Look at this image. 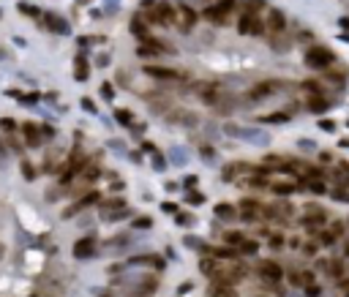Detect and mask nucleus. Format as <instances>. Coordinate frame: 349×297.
Wrapping results in <instances>:
<instances>
[{"mask_svg":"<svg viewBox=\"0 0 349 297\" xmlns=\"http://www.w3.org/2000/svg\"><path fill=\"white\" fill-rule=\"evenodd\" d=\"M335 63V55H333V49H327V46H311V49L306 52V66L308 69H327V66H333Z\"/></svg>","mask_w":349,"mask_h":297,"instance_id":"nucleus-1","label":"nucleus"},{"mask_svg":"<svg viewBox=\"0 0 349 297\" xmlns=\"http://www.w3.org/2000/svg\"><path fill=\"white\" fill-rule=\"evenodd\" d=\"M87 164V158H85V153L82 150H74L71 156H69V161H66V166H63V172H60V183H71V177L74 174H79L82 172V166Z\"/></svg>","mask_w":349,"mask_h":297,"instance_id":"nucleus-2","label":"nucleus"},{"mask_svg":"<svg viewBox=\"0 0 349 297\" xmlns=\"http://www.w3.org/2000/svg\"><path fill=\"white\" fill-rule=\"evenodd\" d=\"M238 30L243 33V36H262V33H265V22H262L257 14H246V11H240Z\"/></svg>","mask_w":349,"mask_h":297,"instance_id":"nucleus-3","label":"nucleus"},{"mask_svg":"<svg viewBox=\"0 0 349 297\" xmlns=\"http://www.w3.org/2000/svg\"><path fill=\"white\" fill-rule=\"evenodd\" d=\"M235 3H238V0H216V3L205 11V17L210 19V22H216V25H224L226 17H229V11L235 9Z\"/></svg>","mask_w":349,"mask_h":297,"instance_id":"nucleus-4","label":"nucleus"},{"mask_svg":"<svg viewBox=\"0 0 349 297\" xmlns=\"http://www.w3.org/2000/svg\"><path fill=\"white\" fill-rule=\"evenodd\" d=\"M164 52H174V49H169V44L158 41V38H142L137 55L139 57H158V55H164Z\"/></svg>","mask_w":349,"mask_h":297,"instance_id":"nucleus-5","label":"nucleus"},{"mask_svg":"<svg viewBox=\"0 0 349 297\" xmlns=\"http://www.w3.org/2000/svg\"><path fill=\"white\" fill-rule=\"evenodd\" d=\"M257 273H259L265 281H273V283L284 278V267H281L278 262H270V259L259 262V265H257Z\"/></svg>","mask_w":349,"mask_h":297,"instance_id":"nucleus-6","label":"nucleus"},{"mask_svg":"<svg viewBox=\"0 0 349 297\" xmlns=\"http://www.w3.org/2000/svg\"><path fill=\"white\" fill-rule=\"evenodd\" d=\"M153 11H156V17H158V25H174L178 22V9H174L172 3H166V0L156 3Z\"/></svg>","mask_w":349,"mask_h":297,"instance_id":"nucleus-7","label":"nucleus"},{"mask_svg":"<svg viewBox=\"0 0 349 297\" xmlns=\"http://www.w3.org/2000/svg\"><path fill=\"white\" fill-rule=\"evenodd\" d=\"M150 79H164V82H172V79H180L183 74L174 71V69H166V66H145L142 69Z\"/></svg>","mask_w":349,"mask_h":297,"instance_id":"nucleus-8","label":"nucleus"},{"mask_svg":"<svg viewBox=\"0 0 349 297\" xmlns=\"http://www.w3.org/2000/svg\"><path fill=\"white\" fill-rule=\"evenodd\" d=\"M278 87H281V82H276V79H267V82L254 85L251 90H248V98H251V101H262V98L270 96V93H276Z\"/></svg>","mask_w":349,"mask_h":297,"instance_id":"nucleus-9","label":"nucleus"},{"mask_svg":"<svg viewBox=\"0 0 349 297\" xmlns=\"http://www.w3.org/2000/svg\"><path fill=\"white\" fill-rule=\"evenodd\" d=\"M265 28H270L273 33H284L286 30V17H284V11H278V9H270L267 11V25Z\"/></svg>","mask_w":349,"mask_h":297,"instance_id":"nucleus-10","label":"nucleus"},{"mask_svg":"<svg viewBox=\"0 0 349 297\" xmlns=\"http://www.w3.org/2000/svg\"><path fill=\"white\" fill-rule=\"evenodd\" d=\"M178 22L183 30H191L194 25H197V11H194L191 6H178Z\"/></svg>","mask_w":349,"mask_h":297,"instance_id":"nucleus-11","label":"nucleus"},{"mask_svg":"<svg viewBox=\"0 0 349 297\" xmlns=\"http://www.w3.org/2000/svg\"><path fill=\"white\" fill-rule=\"evenodd\" d=\"M22 131L28 134V145H30V147H38V145H41V142L46 139L44 131H41V126H36V123H22Z\"/></svg>","mask_w":349,"mask_h":297,"instance_id":"nucleus-12","label":"nucleus"},{"mask_svg":"<svg viewBox=\"0 0 349 297\" xmlns=\"http://www.w3.org/2000/svg\"><path fill=\"white\" fill-rule=\"evenodd\" d=\"M93 254H96V240L93 237H82L74 246V256H77V259H87V256H93Z\"/></svg>","mask_w":349,"mask_h":297,"instance_id":"nucleus-13","label":"nucleus"},{"mask_svg":"<svg viewBox=\"0 0 349 297\" xmlns=\"http://www.w3.org/2000/svg\"><path fill=\"white\" fill-rule=\"evenodd\" d=\"M240 215H243V218H259L262 205L257 199H240Z\"/></svg>","mask_w":349,"mask_h":297,"instance_id":"nucleus-14","label":"nucleus"},{"mask_svg":"<svg viewBox=\"0 0 349 297\" xmlns=\"http://www.w3.org/2000/svg\"><path fill=\"white\" fill-rule=\"evenodd\" d=\"M41 19H44V25H49V30H55V33H69L71 30L69 22H66V19H60L57 14H44Z\"/></svg>","mask_w":349,"mask_h":297,"instance_id":"nucleus-15","label":"nucleus"},{"mask_svg":"<svg viewBox=\"0 0 349 297\" xmlns=\"http://www.w3.org/2000/svg\"><path fill=\"white\" fill-rule=\"evenodd\" d=\"M98 199H101V197H98V191H90V194H87V197H82V199H79L74 207H69V210H66V215H74V213L85 210V207H90L93 202H98Z\"/></svg>","mask_w":349,"mask_h":297,"instance_id":"nucleus-16","label":"nucleus"},{"mask_svg":"<svg viewBox=\"0 0 349 297\" xmlns=\"http://www.w3.org/2000/svg\"><path fill=\"white\" fill-rule=\"evenodd\" d=\"M270 191L276 194V197H289V194L298 191V183H273Z\"/></svg>","mask_w":349,"mask_h":297,"instance_id":"nucleus-17","label":"nucleus"},{"mask_svg":"<svg viewBox=\"0 0 349 297\" xmlns=\"http://www.w3.org/2000/svg\"><path fill=\"white\" fill-rule=\"evenodd\" d=\"M210 297H238V292L229 286V283H216L210 289Z\"/></svg>","mask_w":349,"mask_h":297,"instance_id":"nucleus-18","label":"nucleus"},{"mask_svg":"<svg viewBox=\"0 0 349 297\" xmlns=\"http://www.w3.org/2000/svg\"><path fill=\"white\" fill-rule=\"evenodd\" d=\"M317 240H319V246H322V248H330V246H335V240H338V234H335L333 229H322Z\"/></svg>","mask_w":349,"mask_h":297,"instance_id":"nucleus-19","label":"nucleus"},{"mask_svg":"<svg viewBox=\"0 0 349 297\" xmlns=\"http://www.w3.org/2000/svg\"><path fill=\"white\" fill-rule=\"evenodd\" d=\"M120 207H126V202L120 199V197H112V199H106V202H104L101 215H106V213H115V210H120Z\"/></svg>","mask_w":349,"mask_h":297,"instance_id":"nucleus-20","label":"nucleus"},{"mask_svg":"<svg viewBox=\"0 0 349 297\" xmlns=\"http://www.w3.org/2000/svg\"><path fill=\"white\" fill-rule=\"evenodd\" d=\"M308 109H311V112H325L327 109V101L322 98V93H314V96H311V101H308Z\"/></svg>","mask_w":349,"mask_h":297,"instance_id":"nucleus-21","label":"nucleus"},{"mask_svg":"<svg viewBox=\"0 0 349 297\" xmlns=\"http://www.w3.org/2000/svg\"><path fill=\"white\" fill-rule=\"evenodd\" d=\"M265 6H267L265 0H243V11H246V14H259Z\"/></svg>","mask_w":349,"mask_h":297,"instance_id":"nucleus-22","label":"nucleus"},{"mask_svg":"<svg viewBox=\"0 0 349 297\" xmlns=\"http://www.w3.org/2000/svg\"><path fill=\"white\" fill-rule=\"evenodd\" d=\"M286 120H289L286 112H270V114H265V117H259V123H286Z\"/></svg>","mask_w":349,"mask_h":297,"instance_id":"nucleus-23","label":"nucleus"},{"mask_svg":"<svg viewBox=\"0 0 349 297\" xmlns=\"http://www.w3.org/2000/svg\"><path fill=\"white\" fill-rule=\"evenodd\" d=\"M131 33H134V36H139V38H145L147 28H145V19L142 17H134L131 19Z\"/></svg>","mask_w":349,"mask_h":297,"instance_id":"nucleus-24","label":"nucleus"},{"mask_svg":"<svg viewBox=\"0 0 349 297\" xmlns=\"http://www.w3.org/2000/svg\"><path fill=\"white\" fill-rule=\"evenodd\" d=\"M238 251L251 256V254H257V251H259V243H257V240H243V243L238 246Z\"/></svg>","mask_w":349,"mask_h":297,"instance_id":"nucleus-25","label":"nucleus"},{"mask_svg":"<svg viewBox=\"0 0 349 297\" xmlns=\"http://www.w3.org/2000/svg\"><path fill=\"white\" fill-rule=\"evenodd\" d=\"M300 248H303V254H306V256H317L322 246H319V240H308V243H303Z\"/></svg>","mask_w":349,"mask_h":297,"instance_id":"nucleus-26","label":"nucleus"},{"mask_svg":"<svg viewBox=\"0 0 349 297\" xmlns=\"http://www.w3.org/2000/svg\"><path fill=\"white\" fill-rule=\"evenodd\" d=\"M216 215H221V218H235L238 210H235L232 205H216Z\"/></svg>","mask_w":349,"mask_h":297,"instance_id":"nucleus-27","label":"nucleus"},{"mask_svg":"<svg viewBox=\"0 0 349 297\" xmlns=\"http://www.w3.org/2000/svg\"><path fill=\"white\" fill-rule=\"evenodd\" d=\"M115 117H118V123H120V126H131V123H134V114H131L129 109H118V112H115Z\"/></svg>","mask_w":349,"mask_h":297,"instance_id":"nucleus-28","label":"nucleus"},{"mask_svg":"<svg viewBox=\"0 0 349 297\" xmlns=\"http://www.w3.org/2000/svg\"><path fill=\"white\" fill-rule=\"evenodd\" d=\"M17 9H19V14H28V17H41V11H38L33 3H19Z\"/></svg>","mask_w":349,"mask_h":297,"instance_id":"nucleus-29","label":"nucleus"},{"mask_svg":"<svg viewBox=\"0 0 349 297\" xmlns=\"http://www.w3.org/2000/svg\"><path fill=\"white\" fill-rule=\"evenodd\" d=\"M216 259H235L238 256V248H216Z\"/></svg>","mask_w":349,"mask_h":297,"instance_id":"nucleus-30","label":"nucleus"},{"mask_svg":"<svg viewBox=\"0 0 349 297\" xmlns=\"http://www.w3.org/2000/svg\"><path fill=\"white\" fill-rule=\"evenodd\" d=\"M224 240L229 243V246H240V243L246 240V234H243V232H226V234H224Z\"/></svg>","mask_w":349,"mask_h":297,"instance_id":"nucleus-31","label":"nucleus"},{"mask_svg":"<svg viewBox=\"0 0 349 297\" xmlns=\"http://www.w3.org/2000/svg\"><path fill=\"white\" fill-rule=\"evenodd\" d=\"M333 278H344V262H327Z\"/></svg>","mask_w":349,"mask_h":297,"instance_id":"nucleus-32","label":"nucleus"},{"mask_svg":"<svg viewBox=\"0 0 349 297\" xmlns=\"http://www.w3.org/2000/svg\"><path fill=\"white\" fill-rule=\"evenodd\" d=\"M306 186L311 188L314 194H325V191H327V188H325V183H319V177H311V180H308Z\"/></svg>","mask_w":349,"mask_h":297,"instance_id":"nucleus-33","label":"nucleus"},{"mask_svg":"<svg viewBox=\"0 0 349 297\" xmlns=\"http://www.w3.org/2000/svg\"><path fill=\"white\" fill-rule=\"evenodd\" d=\"M216 270H218V265L213 259H202V273L205 275H216Z\"/></svg>","mask_w":349,"mask_h":297,"instance_id":"nucleus-34","label":"nucleus"},{"mask_svg":"<svg viewBox=\"0 0 349 297\" xmlns=\"http://www.w3.org/2000/svg\"><path fill=\"white\" fill-rule=\"evenodd\" d=\"M87 66H85V57H77V79H87Z\"/></svg>","mask_w":349,"mask_h":297,"instance_id":"nucleus-35","label":"nucleus"},{"mask_svg":"<svg viewBox=\"0 0 349 297\" xmlns=\"http://www.w3.org/2000/svg\"><path fill=\"white\" fill-rule=\"evenodd\" d=\"M303 289H306L308 297H319V294H322V286H319V283H306Z\"/></svg>","mask_w":349,"mask_h":297,"instance_id":"nucleus-36","label":"nucleus"},{"mask_svg":"<svg viewBox=\"0 0 349 297\" xmlns=\"http://www.w3.org/2000/svg\"><path fill=\"white\" fill-rule=\"evenodd\" d=\"M267 246H270V248H276V251H278V248H284V237H281V234H270Z\"/></svg>","mask_w":349,"mask_h":297,"instance_id":"nucleus-37","label":"nucleus"},{"mask_svg":"<svg viewBox=\"0 0 349 297\" xmlns=\"http://www.w3.org/2000/svg\"><path fill=\"white\" fill-rule=\"evenodd\" d=\"M101 96H104L106 101H112V96H115V90H112V85H106V82L101 85Z\"/></svg>","mask_w":349,"mask_h":297,"instance_id":"nucleus-38","label":"nucleus"},{"mask_svg":"<svg viewBox=\"0 0 349 297\" xmlns=\"http://www.w3.org/2000/svg\"><path fill=\"white\" fill-rule=\"evenodd\" d=\"M330 229H333V232L341 237V234H344V221H333V224H330Z\"/></svg>","mask_w":349,"mask_h":297,"instance_id":"nucleus-39","label":"nucleus"},{"mask_svg":"<svg viewBox=\"0 0 349 297\" xmlns=\"http://www.w3.org/2000/svg\"><path fill=\"white\" fill-rule=\"evenodd\" d=\"M202 202H205L202 194H189V205H202Z\"/></svg>","mask_w":349,"mask_h":297,"instance_id":"nucleus-40","label":"nucleus"},{"mask_svg":"<svg viewBox=\"0 0 349 297\" xmlns=\"http://www.w3.org/2000/svg\"><path fill=\"white\" fill-rule=\"evenodd\" d=\"M248 183H251L254 188H265V186H267V180H265V177H251Z\"/></svg>","mask_w":349,"mask_h":297,"instance_id":"nucleus-41","label":"nucleus"},{"mask_svg":"<svg viewBox=\"0 0 349 297\" xmlns=\"http://www.w3.org/2000/svg\"><path fill=\"white\" fill-rule=\"evenodd\" d=\"M150 224H153L150 218H137V221H134V226H137V229H147Z\"/></svg>","mask_w":349,"mask_h":297,"instance_id":"nucleus-42","label":"nucleus"},{"mask_svg":"<svg viewBox=\"0 0 349 297\" xmlns=\"http://www.w3.org/2000/svg\"><path fill=\"white\" fill-rule=\"evenodd\" d=\"M319 128H325V131H335V123H333V120H322Z\"/></svg>","mask_w":349,"mask_h":297,"instance_id":"nucleus-43","label":"nucleus"},{"mask_svg":"<svg viewBox=\"0 0 349 297\" xmlns=\"http://www.w3.org/2000/svg\"><path fill=\"white\" fill-rule=\"evenodd\" d=\"M319 161H322V164H330L333 156H330V153H319Z\"/></svg>","mask_w":349,"mask_h":297,"instance_id":"nucleus-44","label":"nucleus"},{"mask_svg":"<svg viewBox=\"0 0 349 297\" xmlns=\"http://www.w3.org/2000/svg\"><path fill=\"white\" fill-rule=\"evenodd\" d=\"M82 106H85V109H90V112H96V106H93V101H87V98L82 101Z\"/></svg>","mask_w":349,"mask_h":297,"instance_id":"nucleus-45","label":"nucleus"},{"mask_svg":"<svg viewBox=\"0 0 349 297\" xmlns=\"http://www.w3.org/2000/svg\"><path fill=\"white\" fill-rule=\"evenodd\" d=\"M186 186L194 188V186H197V177H194V174H191V177H186Z\"/></svg>","mask_w":349,"mask_h":297,"instance_id":"nucleus-46","label":"nucleus"},{"mask_svg":"<svg viewBox=\"0 0 349 297\" xmlns=\"http://www.w3.org/2000/svg\"><path fill=\"white\" fill-rule=\"evenodd\" d=\"M344 251H346V256H349V243H346V248H344Z\"/></svg>","mask_w":349,"mask_h":297,"instance_id":"nucleus-47","label":"nucleus"},{"mask_svg":"<svg viewBox=\"0 0 349 297\" xmlns=\"http://www.w3.org/2000/svg\"><path fill=\"white\" fill-rule=\"evenodd\" d=\"M0 256H3V246H0Z\"/></svg>","mask_w":349,"mask_h":297,"instance_id":"nucleus-48","label":"nucleus"}]
</instances>
